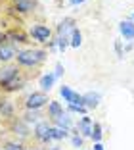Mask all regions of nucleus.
Masks as SVG:
<instances>
[{"label":"nucleus","instance_id":"39448f33","mask_svg":"<svg viewBox=\"0 0 134 150\" xmlns=\"http://www.w3.org/2000/svg\"><path fill=\"white\" fill-rule=\"evenodd\" d=\"M31 37L36 40V42H50V37H52V29L46 25H40V23H36V25L31 27Z\"/></svg>","mask_w":134,"mask_h":150},{"label":"nucleus","instance_id":"f257e3e1","mask_svg":"<svg viewBox=\"0 0 134 150\" xmlns=\"http://www.w3.org/2000/svg\"><path fill=\"white\" fill-rule=\"evenodd\" d=\"M15 60H18V64L21 67H36L46 60V52H44V50H36V48L19 50Z\"/></svg>","mask_w":134,"mask_h":150},{"label":"nucleus","instance_id":"cd10ccee","mask_svg":"<svg viewBox=\"0 0 134 150\" xmlns=\"http://www.w3.org/2000/svg\"><path fill=\"white\" fill-rule=\"evenodd\" d=\"M71 4H82V2H84V0H69Z\"/></svg>","mask_w":134,"mask_h":150},{"label":"nucleus","instance_id":"ddd939ff","mask_svg":"<svg viewBox=\"0 0 134 150\" xmlns=\"http://www.w3.org/2000/svg\"><path fill=\"white\" fill-rule=\"evenodd\" d=\"M25 83H27V79L19 75L18 79H13L12 83H10L8 87H4L2 91H6V93H12V91H19V88H23V87H25Z\"/></svg>","mask_w":134,"mask_h":150},{"label":"nucleus","instance_id":"423d86ee","mask_svg":"<svg viewBox=\"0 0 134 150\" xmlns=\"http://www.w3.org/2000/svg\"><path fill=\"white\" fill-rule=\"evenodd\" d=\"M92 127H94V123L88 115H82L77 123V131L81 133V137H92Z\"/></svg>","mask_w":134,"mask_h":150},{"label":"nucleus","instance_id":"9b49d317","mask_svg":"<svg viewBox=\"0 0 134 150\" xmlns=\"http://www.w3.org/2000/svg\"><path fill=\"white\" fill-rule=\"evenodd\" d=\"M33 8H35V0H21V2H15V6H13V10L18 13H29L33 12Z\"/></svg>","mask_w":134,"mask_h":150},{"label":"nucleus","instance_id":"9d476101","mask_svg":"<svg viewBox=\"0 0 134 150\" xmlns=\"http://www.w3.org/2000/svg\"><path fill=\"white\" fill-rule=\"evenodd\" d=\"M61 114H63V106H61L60 102H56V100H50V104H48V117L54 121V119L60 117Z\"/></svg>","mask_w":134,"mask_h":150},{"label":"nucleus","instance_id":"b1692460","mask_svg":"<svg viewBox=\"0 0 134 150\" xmlns=\"http://www.w3.org/2000/svg\"><path fill=\"white\" fill-rule=\"evenodd\" d=\"M71 142H73V146H77V148H79V146H82V137L77 133V135H75V137L71 139Z\"/></svg>","mask_w":134,"mask_h":150},{"label":"nucleus","instance_id":"6e6552de","mask_svg":"<svg viewBox=\"0 0 134 150\" xmlns=\"http://www.w3.org/2000/svg\"><path fill=\"white\" fill-rule=\"evenodd\" d=\"M119 31H121V35L125 37L126 40H132V39H134V21H132V19L121 21V25H119Z\"/></svg>","mask_w":134,"mask_h":150},{"label":"nucleus","instance_id":"a878e982","mask_svg":"<svg viewBox=\"0 0 134 150\" xmlns=\"http://www.w3.org/2000/svg\"><path fill=\"white\" fill-rule=\"evenodd\" d=\"M6 39H8V35L0 31V46H2V44H6Z\"/></svg>","mask_w":134,"mask_h":150},{"label":"nucleus","instance_id":"4be33fe9","mask_svg":"<svg viewBox=\"0 0 134 150\" xmlns=\"http://www.w3.org/2000/svg\"><path fill=\"white\" fill-rule=\"evenodd\" d=\"M67 110L69 112H77V114H86V106H75V104H67Z\"/></svg>","mask_w":134,"mask_h":150},{"label":"nucleus","instance_id":"aec40b11","mask_svg":"<svg viewBox=\"0 0 134 150\" xmlns=\"http://www.w3.org/2000/svg\"><path fill=\"white\" fill-rule=\"evenodd\" d=\"M102 135H104V133H102V125L96 121L94 127H92V139H94V142H100V141H102Z\"/></svg>","mask_w":134,"mask_h":150},{"label":"nucleus","instance_id":"412c9836","mask_svg":"<svg viewBox=\"0 0 134 150\" xmlns=\"http://www.w3.org/2000/svg\"><path fill=\"white\" fill-rule=\"evenodd\" d=\"M69 42L71 40L67 39V37H56V46L60 48V52H63V50L69 46Z\"/></svg>","mask_w":134,"mask_h":150},{"label":"nucleus","instance_id":"f3484780","mask_svg":"<svg viewBox=\"0 0 134 150\" xmlns=\"http://www.w3.org/2000/svg\"><path fill=\"white\" fill-rule=\"evenodd\" d=\"M67 135H69V133H67V129L56 127V125L52 127V141H61V139H65Z\"/></svg>","mask_w":134,"mask_h":150},{"label":"nucleus","instance_id":"1a4fd4ad","mask_svg":"<svg viewBox=\"0 0 134 150\" xmlns=\"http://www.w3.org/2000/svg\"><path fill=\"white\" fill-rule=\"evenodd\" d=\"M73 29H77V27H75V19L65 18L63 21L60 23V27H58V37H67V31H73Z\"/></svg>","mask_w":134,"mask_h":150},{"label":"nucleus","instance_id":"f03ea898","mask_svg":"<svg viewBox=\"0 0 134 150\" xmlns=\"http://www.w3.org/2000/svg\"><path fill=\"white\" fill-rule=\"evenodd\" d=\"M21 75V69L18 66H2L0 67V88L8 87L13 79H18Z\"/></svg>","mask_w":134,"mask_h":150},{"label":"nucleus","instance_id":"f8f14e48","mask_svg":"<svg viewBox=\"0 0 134 150\" xmlns=\"http://www.w3.org/2000/svg\"><path fill=\"white\" fill-rule=\"evenodd\" d=\"M82 100H84V106L86 108H98L100 94L98 93H86V94H82Z\"/></svg>","mask_w":134,"mask_h":150},{"label":"nucleus","instance_id":"2eb2a0df","mask_svg":"<svg viewBox=\"0 0 134 150\" xmlns=\"http://www.w3.org/2000/svg\"><path fill=\"white\" fill-rule=\"evenodd\" d=\"M54 123H56V127H63V129H67V131H69V127H71V123H73V121H71L69 114H67V112H63L60 117L54 119Z\"/></svg>","mask_w":134,"mask_h":150},{"label":"nucleus","instance_id":"393cba45","mask_svg":"<svg viewBox=\"0 0 134 150\" xmlns=\"http://www.w3.org/2000/svg\"><path fill=\"white\" fill-rule=\"evenodd\" d=\"M61 73H63V66H61V64H58V66H56V71H54V75H56V77H60Z\"/></svg>","mask_w":134,"mask_h":150},{"label":"nucleus","instance_id":"4468645a","mask_svg":"<svg viewBox=\"0 0 134 150\" xmlns=\"http://www.w3.org/2000/svg\"><path fill=\"white\" fill-rule=\"evenodd\" d=\"M54 81H56V75L54 73H48V75H42V77H40V88H42V93H46V91L52 88Z\"/></svg>","mask_w":134,"mask_h":150},{"label":"nucleus","instance_id":"bb28decb","mask_svg":"<svg viewBox=\"0 0 134 150\" xmlns=\"http://www.w3.org/2000/svg\"><path fill=\"white\" fill-rule=\"evenodd\" d=\"M94 150H104V144L102 142H94Z\"/></svg>","mask_w":134,"mask_h":150},{"label":"nucleus","instance_id":"dca6fc26","mask_svg":"<svg viewBox=\"0 0 134 150\" xmlns=\"http://www.w3.org/2000/svg\"><path fill=\"white\" fill-rule=\"evenodd\" d=\"M39 117H40L39 110H27L25 114H23V121H25V123H40Z\"/></svg>","mask_w":134,"mask_h":150},{"label":"nucleus","instance_id":"c756f323","mask_svg":"<svg viewBox=\"0 0 134 150\" xmlns=\"http://www.w3.org/2000/svg\"><path fill=\"white\" fill-rule=\"evenodd\" d=\"M132 21H134V13H132Z\"/></svg>","mask_w":134,"mask_h":150},{"label":"nucleus","instance_id":"20e7f679","mask_svg":"<svg viewBox=\"0 0 134 150\" xmlns=\"http://www.w3.org/2000/svg\"><path fill=\"white\" fill-rule=\"evenodd\" d=\"M35 139L39 142H50L52 141V125L48 121H40V123L35 125V131H33Z\"/></svg>","mask_w":134,"mask_h":150},{"label":"nucleus","instance_id":"7c9ffc66","mask_svg":"<svg viewBox=\"0 0 134 150\" xmlns=\"http://www.w3.org/2000/svg\"><path fill=\"white\" fill-rule=\"evenodd\" d=\"M0 150H4V148H0Z\"/></svg>","mask_w":134,"mask_h":150},{"label":"nucleus","instance_id":"6ab92c4d","mask_svg":"<svg viewBox=\"0 0 134 150\" xmlns=\"http://www.w3.org/2000/svg\"><path fill=\"white\" fill-rule=\"evenodd\" d=\"M8 39H12L13 42H27V37L23 35L21 31H10L8 33Z\"/></svg>","mask_w":134,"mask_h":150},{"label":"nucleus","instance_id":"5701e85b","mask_svg":"<svg viewBox=\"0 0 134 150\" xmlns=\"http://www.w3.org/2000/svg\"><path fill=\"white\" fill-rule=\"evenodd\" d=\"M4 150H21V142L10 141V142H6V144H4Z\"/></svg>","mask_w":134,"mask_h":150},{"label":"nucleus","instance_id":"a211bd4d","mask_svg":"<svg viewBox=\"0 0 134 150\" xmlns=\"http://www.w3.org/2000/svg\"><path fill=\"white\" fill-rule=\"evenodd\" d=\"M81 42H82V35H81V31H79V29H73V31H71V46H73V48H79V46H81Z\"/></svg>","mask_w":134,"mask_h":150},{"label":"nucleus","instance_id":"c85d7f7f","mask_svg":"<svg viewBox=\"0 0 134 150\" xmlns=\"http://www.w3.org/2000/svg\"><path fill=\"white\" fill-rule=\"evenodd\" d=\"M13 2H21V0H13Z\"/></svg>","mask_w":134,"mask_h":150},{"label":"nucleus","instance_id":"0eeeda50","mask_svg":"<svg viewBox=\"0 0 134 150\" xmlns=\"http://www.w3.org/2000/svg\"><path fill=\"white\" fill-rule=\"evenodd\" d=\"M13 58H18V50H15V46L13 44H2L0 46V62H10V60H13Z\"/></svg>","mask_w":134,"mask_h":150},{"label":"nucleus","instance_id":"7ed1b4c3","mask_svg":"<svg viewBox=\"0 0 134 150\" xmlns=\"http://www.w3.org/2000/svg\"><path fill=\"white\" fill-rule=\"evenodd\" d=\"M50 104L46 93H31L29 96L25 98V108L27 110H40L42 106Z\"/></svg>","mask_w":134,"mask_h":150}]
</instances>
